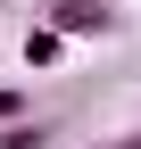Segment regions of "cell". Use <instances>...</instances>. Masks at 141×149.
<instances>
[{"mask_svg":"<svg viewBox=\"0 0 141 149\" xmlns=\"http://www.w3.org/2000/svg\"><path fill=\"white\" fill-rule=\"evenodd\" d=\"M0 149H42V124H0Z\"/></svg>","mask_w":141,"mask_h":149,"instance_id":"cell-3","label":"cell"},{"mask_svg":"<svg viewBox=\"0 0 141 149\" xmlns=\"http://www.w3.org/2000/svg\"><path fill=\"white\" fill-rule=\"evenodd\" d=\"M50 33H58V42H91V33L108 42L116 33V8L108 0H50Z\"/></svg>","mask_w":141,"mask_h":149,"instance_id":"cell-1","label":"cell"},{"mask_svg":"<svg viewBox=\"0 0 141 149\" xmlns=\"http://www.w3.org/2000/svg\"><path fill=\"white\" fill-rule=\"evenodd\" d=\"M17 108H25V91H0V124H17Z\"/></svg>","mask_w":141,"mask_h":149,"instance_id":"cell-4","label":"cell"},{"mask_svg":"<svg viewBox=\"0 0 141 149\" xmlns=\"http://www.w3.org/2000/svg\"><path fill=\"white\" fill-rule=\"evenodd\" d=\"M108 149H141V133H125V141H108Z\"/></svg>","mask_w":141,"mask_h":149,"instance_id":"cell-5","label":"cell"},{"mask_svg":"<svg viewBox=\"0 0 141 149\" xmlns=\"http://www.w3.org/2000/svg\"><path fill=\"white\" fill-rule=\"evenodd\" d=\"M58 50H66V42H58L50 25H33V33H25V66H58Z\"/></svg>","mask_w":141,"mask_h":149,"instance_id":"cell-2","label":"cell"}]
</instances>
